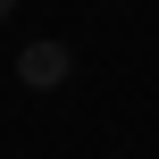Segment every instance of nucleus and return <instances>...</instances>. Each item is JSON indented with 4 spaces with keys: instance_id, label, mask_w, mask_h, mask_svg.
I'll use <instances>...</instances> for the list:
<instances>
[{
    "instance_id": "f257e3e1",
    "label": "nucleus",
    "mask_w": 159,
    "mask_h": 159,
    "mask_svg": "<svg viewBox=\"0 0 159 159\" xmlns=\"http://www.w3.org/2000/svg\"><path fill=\"white\" fill-rule=\"evenodd\" d=\"M17 75H25V84H59V75H67V50H59V42H34V50L17 59Z\"/></svg>"
},
{
    "instance_id": "f03ea898",
    "label": "nucleus",
    "mask_w": 159,
    "mask_h": 159,
    "mask_svg": "<svg viewBox=\"0 0 159 159\" xmlns=\"http://www.w3.org/2000/svg\"><path fill=\"white\" fill-rule=\"evenodd\" d=\"M0 25H8V0H0Z\"/></svg>"
}]
</instances>
